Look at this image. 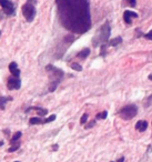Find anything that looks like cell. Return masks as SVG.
I'll return each instance as SVG.
<instances>
[{
    "label": "cell",
    "mask_w": 152,
    "mask_h": 162,
    "mask_svg": "<svg viewBox=\"0 0 152 162\" xmlns=\"http://www.w3.org/2000/svg\"><path fill=\"white\" fill-rule=\"evenodd\" d=\"M148 78H149V80L152 81V74H149V77H148Z\"/></svg>",
    "instance_id": "f1b7e54d"
},
{
    "label": "cell",
    "mask_w": 152,
    "mask_h": 162,
    "mask_svg": "<svg viewBox=\"0 0 152 162\" xmlns=\"http://www.w3.org/2000/svg\"><path fill=\"white\" fill-rule=\"evenodd\" d=\"M52 149L56 151V150H58V145L57 144H54V145H52Z\"/></svg>",
    "instance_id": "83f0119b"
},
{
    "label": "cell",
    "mask_w": 152,
    "mask_h": 162,
    "mask_svg": "<svg viewBox=\"0 0 152 162\" xmlns=\"http://www.w3.org/2000/svg\"><path fill=\"white\" fill-rule=\"evenodd\" d=\"M138 113V107L135 104H128L124 106L121 110L119 111V116L123 120H131Z\"/></svg>",
    "instance_id": "277c9868"
},
{
    "label": "cell",
    "mask_w": 152,
    "mask_h": 162,
    "mask_svg": "<svg viewBox=\"0 0 152 162\" xmlns=\"http://www.w3.org/2000/svg\"><path fill=\"white\" fill-rule=\"evenodd\" d=\"M36 13H37V11H36L35 3L28 1V2H26L22 6V15H23V17L26 18V20L28 21V22H31V21L35 19Z\"/></svg>",
    "instance_id": "5b68a950"
},
{
    "label": "cell",
    "mask_w": 152,
    "mask_h": 162,
    "mask_svg": "<svg viewBox=\"0 0 152 162\" xmlns=\"http://www.w3.org/2000/svg\"><path fill=\"white\" fill-rule=\"evenodd\" d=\"M21 134H22V133H21L20 131L16 132V133L13 134L12 139H11V144H13V143H15V142L17 141V140H19V139H20V138H21Z\"/></svg>",
    "instance_id": "d6986e66"
},
{
    "label": "cell",
    "mask_w": 152,
    "mask_h": 162,
    "mask_svg": "<svg viewBox=\"0 0 152 162\" xmlns=\"http://www.w3.org/2000/svg\"><path fill=\"white\" fill-rule=\"evenodd\" d=\"M3 143H5L3 141H0V147H2V145H3Z\"/></svg>",
    "instance_id": "f546056e"
},
{
    "label": "cell",
    "mask_w": 152,
    "mask_h": 162,
    "mask_svg": "<svg viewBox=\"0 0 152 162\" xmlns=\"http://www.w3.org/2000/svg\"><path fill=\"white\" fill-rule=\"evenodd\" d=\"M0 6L2 7V10L6 15L12 16L15 13V6L10 0H0Z\"/></svg>",
    "instance_id": "8992f818"
},
{
    "label": "cell",
    "mask_w": 152,
    "mask_h": 162,
    "mask_svg": "<svg viewBox=\"0 0 152 162\" xmlns=\"http://www.w3.org/2000/svg\"><path fill=\"white\" fill-rule=\"evenodd\" d=\"M7 87L9 90H18L20 89L21 87V81L19 78H16V77H10L8 81H7Z\"/></svg>",
    "instance_id": "52a82bcc"
},
{
    "label": "cell",
    "mask_w": 152,
    "mask_h": 162,
    "mask_svg": "<svg viewBox=\"0 0 152 162\" xmlns=\"http://www.w3.org/2000/svg\"><path fill=\"white\" fill-rule=\"evenodd\" d=\"M143 106H144V108H148V107L152 106V94L149 96V97L143 101Z\"/></svg>",
    "instance_id": "ac0fdd59"
},
{
    "label": "cell",
    "mask_w": 152,
    "mask_h": 162,
    "mask_svg": "<svg viewBox=\"0 0 152 162\" xmlns=\"http://www.w3.org/2000/svg\"><path fill=\"white\" fill-rule=\"evenodd\" d=\"M87 120H88V114L84 113V114L81 117V119H80V123H81V124H84V123L87 122Z\"/></svg>",
    "instance_id": "cb8c5ba5"
},
{
    "label": "cell",
    "mask_w": 152,
    "mask_h": 162,
    "mask_svg": "<svg viewBox=\"0 0 152 162\" xmlns=\"http://www.w3.org/2000/svg\"><path fill=\"white\" fill-rule=\"evenodd\" d=\"M100 48H101V51H100V56L104 57V56L107 54V44H102V46H100Z\"/></svg>",
    "instance_id": "603a6c76"
},
{
    "label": "cell",
    "mask_w": 152,
    "mask_h": 162,
    "mask_svg": "<svg viewBox=\"0 0 152 162\" xmlns=\"http://www.w3.org/2000/svg\"><path fill=\"white\" fill-rule=\"evenodd\" d=\"M148 128V122L144 120H140L135 123V129L139 132H144Z\"/></svg>",
    "instance_id": "8fae6325"
},
{
    "label": "cell",
    "mask_w": 152,
    "mask_h": 162,
    "mask_svg": "<svg viewBox=\"0 0 152 162\" xmlns=\"http://www.w3.org/2000/svg\"><path fill=\"white\" fill-rule=\"evenodd\" d=\"M11 100H12L11 97H0V109H1V110H5L6 103L8 101H11Z\"/></svg>",
    "instance_id": "5bb4252c"
},
{
    "label": "cell",
    "mask_w": 152,
    "mask_h": 162,
    "mask_svg": "<svg viewBox=\"0 0 152 162\" xmlns=\"http://www.w3.org/2000/svg\"><path fill=\"white\" fill-rule=\"evenodd\" d=\"M89 54H90V49H89V48H84V49H82L80 52H78L77 57L80 58V59H86V58H88Z\"/></svg>",
    "instance_id": "4fadbf2b"
},
{
    "label": "cell",
    "mask_w": 152,
    "mask_h": 162,
    "mask_svg": "<svg viewBox=\"0 0 152 162\" xmlns=\"http://www.w3.org/2000/svg\"><path fill=\"white\" fill-rule=\"evenodd\" d=\"M46 70L49 73V79H50L49 91L53 92L57 89V87H58V84L60 83V81L62 80V78H63V76H64V72L61 70V69H59V68L52 66V64H48V66L46 67Z\"/></svg>",
    "instance_id": "3957f363"
},
{
    "label": "cell",
    "mask_w": 152,
    "mask_h": 162,
    "mask_svg": "<svg viewBox=\"0 0 152 162\" xmlns=\"http://www.w3.org/2000/svg\"><path fill=\"white\" fill-rule=\"evenodd\" d=\"M94 124H96V121H94V120L91 121V122H89V123H88V125H86V129H90V128H92Z\"/></svg>",
    "instance_id": "484cf974"
},
{
    "label": "cell",
    "mask_w": 152,
    "mask_h": 162,
    "mask_svg": "<svg viewBox=\"0 0 152 162\" xmlns=\"http://www.w3.org/2000/svg\"><path fill=\"white\" fill-rule=\"evenodd\" d=\"M9 71H10L11 74H12L13 77L19 78V76H20V70H19L18 64H17L16 62H11L10 64H9Z\"/></svg>",
    "instance_id": "9c48e42d"
},
{
    "label": "cell",
    "mask_w": 152,
    "mask_h": 162,
    "mask_svg": "<svg viewBox=\"0 0 152 162\" xmlns=\"http://www.w3.org/2000/svg\"><path fill=\"white\" fill-rule=\"evenodd\" d=\"M61 25L74 33H84L91 27L88 0H56Z\"/></svg>",
    "instance_id": "6da1fadb"
},
{
    "label": "cell",
    "mask_w": 152,
    "mask_h": 162,
    "mask_svg": "<svg viewBox=\"0 0 152 162\" xmlns=\"http://www.w3.org/2000/svg\"><path fill=\"white\" fill-rule=\"evenodd\" d=\"M107 116H108V112L102 111V112H100V113H98V114H97L96 119H97V120H104V119L107 118Z\"/></svg>",
    "instance_id": "e0dca14e"
},
{
    "label": "cell",
    "mask_w": 152,
    "mask_h": 162,
    "mask_svg": "<svg viewBox=\"0 0 152 162\" xmlns=\"http://www.w3.org/2000/svg\"><path fill=\"white\" fill-rule=\"evenodd\" d=\"M123 5H124V6L127 5V6L133 8V7H135V5H137V0H123Z\"/></svg>",
    "instance_id": "2e32d148"
},
{
    "label": "cell",
    "mask_w": 152,
    "mask_h": 162,
    "mask_svg": "<svg viewBox=\"0 0 152 162\" xmlns=\"http://www.w3.org/2000/svg\"><path fill=\"white\" fill-rule=\"evenodd\" d=\"M30 110H36L37 113H38V117H44V116H47V113H48V110H47V109H43V108H40V107H30L29 109L26 110V112H29Z\"/></svg>",
    "instance_id": "30bf717a"
},
{
    "label": "cell",
    "mask_w": 152,
    "mask_h": 162,
    "mask_svg": "<svg viewBox=\"0 0 152 162\" xmlns=\"http://www.w3.org/2000/svg\"><path fill=\"white\" fill-rule=\"evenodd\" d=\"M143 37H144L145 39H148V40H152V30H150L148 33H144Z\"/></svg>",
    "instance_id": "d4e9b609"
},
{
    "label": "cell",
    "mask_w": 152,
    "mask_h": 162,
    "mask_svg": "<svg viewBox=\"0 0 152 162\" xmlns=\"http://www.w3.org/2000/svg\"><path fill=\"white\" fill-rule=\"evenodd\" d=\"M15 162H19V161H15Z\"/></svg>",
    "instance_id": "1f68e13d"
},
{
    "label": "cell",
    "mask_w": 152,
    "mask_h": 162,
    "mask_svg": "<svg viewBox=\"0 0 152 162\" xmlns=\"http://www.w3.org/2000/svg\"><path fill=\"white\" fill-rule=\"evenodd\" d=\"M121 43H122L121 37H115V38H113L111 40H109V42H108V44H109L110 47H117V46H119V44H121Z\"/></svg>",
    "instance_id": "7c38bea8"
},
{
    "label": "cell",
    "mask_w": 152,
    "mask_h": 162,
    "mask_svg": "<svg viewBox=\"0 0 152 162\" xmlns=\"http://www.w3.org/2000/svg\"><path fill=\"white\" fill-rule=\"evenodd\" d=\"M117 162H124V158H123V157H121L120 159H118V160H117Z\"/></svg>",
    "instance_id": "4316f807"
},
{
    "label": "cell",
    "mask_w": 152,
    "mask_h": 162,
    "mask_svg": "<svg viewBox=\"0 0 152 162\" xmlns=\"http://www.w3.org/2000/svg\"><path fill=\"white\" fill-rule=\"evenodd\" d=\"M71 69H73V70L76 71H82V67L79 64V63H77V62H72L70 64Z\"/></svg>",
    "instance_id": "ffe728a7"
},
{
    "label": "cell",
    "mask_w": 152,
    "mask_h": 162,
    "mask_svg": "<svg viewBox=\"0 0 152 162\" xmlns=\"http://www.w3.org/2000/svg\"><path fill=\"white\" fill-rule=\"evenodd\" d=\"M19 148H20V143H16V144H15V143H13V144H12V145H11L10 148H9V149H8V152H15V151H17V150H18V149H19Z\"/></svg>",
    "instance_id": "44dd1931"
},
{
    "label": "cell",
    "mask_w": 152,
    "mask_h": 162,
    "mask_svg": "<svg viewBox=\"0 0 152 162\" xmlns=\"http://www.w3.org/2000/svg\"><path fill=\"white\" fill-rule=\"evenodd\" d=\"M0 36H1V31H0Z\"/></svg>",
    "instance_id": "4dcf8cb0"
},
{
    "label": "cell",
    "mask_w": 152,
    "mask_h": 162,
    "mask_svg": "<svg viewBox=\"0 0 152 162\" xmlns=\"http://www.w3.org/2000/svg\"><path fill=\"white\" fill-rule=\"evenodd\" d=\"M56 114H52L50 117H48V118H46V119H43V123H49V122H52L56 120Z\"/></svg>",
    "instance_id": "7402d4cb"
},
{
    "label": "cell",
    "mask_w": 152,
    "mask_h": 162,
    "mask_svg": "<svg viewBox=\"0 0 152 162\" xmlns=\"http://www.w3.org/2000/svg\"><path fill=\"white\" fill-rule=\"evenodd\" d=\"M139 15L134 11L131 10H125L123 12V20L127 25H131L132 23V18H138Z\"/></svg>",
    "instance_id": "ba28073f"
},
{
    "label": "cell",
    "mask_w": 152,
    "mask_h": 162,
    "mask_svg": "<svg viewBox=\"0 0 152 162\" xmlns=\"http://www.w3.org/2000/svg\"><path fill=\"white\" fill-rule=\"evenodd\" d=\"M29 123L32 125L33 124H41V123H43V119H41L40 117H33L29 120Z\"/></svg>",
    "instance_id": "9a60e30c"
},
{
    "label": "cell",
    "mask_w": 152,
    "mask_h": 162,
    "mask_svg": "<svg viewBox=\"0 0 152 162\" xmlns=\"http://www.w3.org/2000/svg\"><path fill=\"white\" fill-rule=\"evenodd\" d=\"M110 33H111L110 23H109V21H106L104 25L100 27V29L97 31V33L94 35V37L92 39L93 47H99V46L106 44L107 42H109Z\"/></svg>",
    "instance_id": "7a4b0ae2"
}]
</instances>
